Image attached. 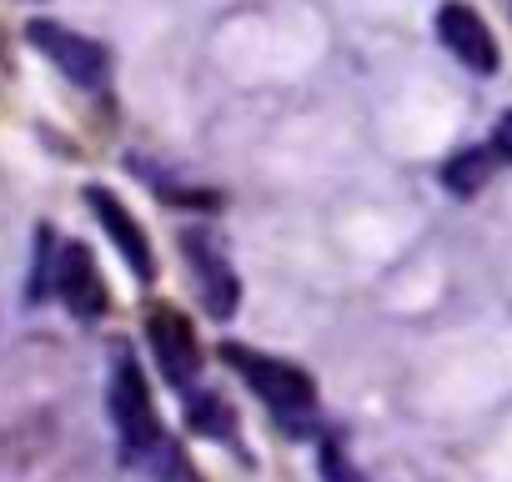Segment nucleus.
I'll return each mask as SVG.
<instances>
[{
  "label": "nucleus",
  "instance_id": "10",
  "mask_svg": "<svg viewBox=\"0 0 512 482\" xmlns=\"http://www.w3.org/2000/svg\"><path fill=\"white\" fill-rule=\"evenodd\" d=\"M191 427L196 432H216V437H226L231 432V417H226V407H221V397H201V402H191Z\"/></svg>",
  "mask_w": 512,
  "mask_h": 482
},
{
  "label": "nucleus",
  "instance_id": "11",
  "mask_svg": "<svg viewBox=\"0 0 512 482\" xmlns=\"http://www.w3.org/2000/svg\"><path fill=\"white\" fill-rule=\"evenodd\" d=\"M492 151H497L502 161H512V111H502V116H497V131H492Z\"/></svg>",
  "mask_w": 512,
  "mask_h": 482
},
{
  "label": "nucleus",
  "instance_id": "7",
  "mask_svg": "<svg viewBox=\"0 0 512 482\" xmlns=\"http://www.w3.org/2000/svg\"><path fill=\"white\" fill-rule=\"evenodd\" d=\"M86 201H91V211H96V221L116 236V247H121V257H126V267L141 277V282H151L156 277V257H151V247H146V231L136 226V216L106 191V186H86Z\"/></svg>",
  "mask_w": 512,
  "mask_h": 482
},
{
  "label": "nucleus",
  "instance_id": "8",
  "mask_svg": "<svg viewBox=\"0 0 512 482\" xmlns=\"http://www.w3.org/2000/svg\"><path fill=\"white\" fill-rule=\"evenodd\" d=\"M186 262H191V272H196L201 307H206L211 317H231L241 287H236V272L226 267V257L211 247V236H186Z\"/></svg>",
  "mask_w": 512,
  "mask_h": 482
},
{
  "label": "nucleus",
  "instance_id": "6",
  "mask_svg": "<svg viewBox=\"0 0 512 482\" xmlns=\"http://www.w3.org/2000/svg\"><path fill=\"white\" fill-rule=\"evenodd\" d=\"M51 282H56V292L66 297V307H71L81 322L106 317V282H101L96 257H91L86 247H66L61 262H56V272H51Z\"/></svg>",
  "mask_w": 512,
  "mask_h": 482
},
{
  "label": "nucleus",
  "instance_id": "2",
  "mask_svg": "<svg viewBox=\"0 0 512 482\" xmlns=\"http://www.w3.org/2000/svg\"><path fill=\"white\" fill-rule=\"evenodd\" d=\"M111 422H116L131 457L161 447V422H156V407H151V387H146L136 357H126V352L116 357V372H111Z\"/></svg>",
  "mask_w": 512,
  "mask_h": 482
},
{
  "label": "nucleus",
  "instance_id": "5",
  "mask_svg": "<svg viewBox=\"0 0 512 482\" xmlns=\"http://www.w3.org/2000/svg\"><path fill=\"white\" fill-rule=\"evenodd\" d=\"M437 36H442V46L467 66V71H477V76H492L497 71V41H492V31H487V21L472 11V6H442L437 11Z\"/></svg>",
  "mask_w": 512,
  "mask_h": 482
},
{
  "label": "nucleus",
  "instance_id": "1",
  "mask_svg": "<svg viewBox=\"0 0 512 482\" xmlns=\"http://www.w3.org/2000/svg\"><path fill=\"white\" fill-rule=\"evenodd\" d=\"M221 357L231 362V372L246 377V387L262 397L277 417H287V422L312 417V407H317V387H312L307 372H297V367H287V362H272V357H262V352H251V347H236V342H226Z\"/></svg>",
  "mask_w": 512,
  "mask_h": 482
},
{
  "label": "nucleus",
  "instance_id": "4",
  "mask_svg": "<svg viewBox=\"0 0 512 482\" xmlns=\"http://www.w3.org/2000/svg\"><path fill=\"white\" fill-rule=\"evenodd\" d=\"M146 337H151V352L161 362V377L171 387H186L201 367V347H196V332L186 327V317L171 312V307H156L146 317Z\"/></svg>",
  "mask_w": 512,
  "mask_h": 482
},
{
  "label": "nucleus",
  "instance_id": "3",
  "mask_svg": "<svg viewBox=\"0 0 512 482\" xmlns=\"http://www.w3.org/2000/svg\"><path fill=\"white\" fill-rule=\"evenodd\" d=\"M26 41H31L61 76H71L76 86H101V81H106L111 56H106L96 41H86V36L56 26V21H31V26H26Z\"/></svg>",
  "mask_w": 512,
  "mask_h": 482
},
{
  "label": "nucleus",
  "instance_id": "9",
  "mask_svg": "<svg viewBox=\"0 0 512 482\" xmlns=\"http://www.w3.org/2000/svg\"><path fill=\"white\" fill-rule=\"evenodd\" d=\"M492 176V156L487 151H457L447 166H442V181L457 191V196H472L482 191V181Z\"/></svg>",
  "mask_w": 512,
  "mask_h": 482
}]
</instances>
